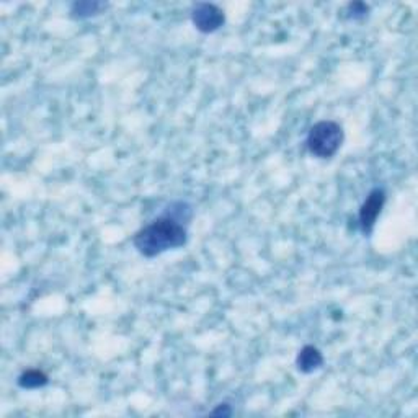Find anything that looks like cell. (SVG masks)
<instances>
[{"label": "cell", "instance_id": "cell-1", "mask_svg": "<svg viewBox=\"0 0 418 418\" xmlns=\"http://www.w3.org/2000/svg\"><path fill=\"white\" fill-rule=\"evenodd\" d=\"M192 215L193 209L188 203H172L165 215L159 216L134 234V247L146 258H154L169 250L185 247L188 242V229L183 222L192 219Z\"/></svg>", "mask_w": 418, "mask_h": 418}, {"label": "cell", "instance_id": "cell-2", "mask_svg": "<svg viewBox=\"0 0 418 418\" xmlns=\"http://www.w3.org/2000/svg\"><path fill=\"white\" fill-rule=\"evenodd\" d=\"M343 139H345V133L340 124L332 119H324L309 129L306 146L317 159H331L342 147Z\"/></svg>", "mask_w": 418, "mask_h": 418}, {"label": "cell", "instance_id": "cell-3", "mask_svg": "<svg viewBox=\"0 0 418 418\" xmlns=\"http://www.w3.org/2000/svg\"><path fill=\"white\" fill-rule=\"evenodd\" d=\"M192 22L198 31L209 35L224 25L226 15L215 3H197L192 8Z\"/></svg>", "mask_w": 418, "mask_h": 418}, {"label": "cell", "instance_id": "cell-4", "mask_svg": "<svg viewBox=\"0 0 418 418\" xmlns=\"http://www.w3.org/2000/svg\"><path fill=\"white\" fill-rule=\"evenodd\" d=\"M385 203V192L383 188H374L371 190L368 197H366L365 203L361 204L360 215H358V222H360L361 231L365 234H369L373 231V227L378 221V217L383 211Z\"/></svg>", "mask_w": 418, "mask_h": 418}, {"label": "cell", "instance_id": "cell-5", "mask_svg": "<svg viewBox=\"0 0 418 418\" xmlns=\"http://www.w3.org/2000/svg\"><path fill=\"white\" fill-rule=\"evenodd\" d=\"M322 365H324L322 353H320L319 348H315L312 345H306L296 358L297 369L304 374L314 373V371L322 368Z\"/></svg>", "mask_w": 418, "mask_h": 418}, {"label": "cell", "instance_id": "cell-6", "mask_svg": "<svg viewBox=\"0 0 418 418\" xmlns=\"http://www.w3.org/2000/svg\"><path fill=\"white\" fill-rule=\"evenodd\" d=\"M103 8H106V3L92 2V0H85V2H74L71 6V17L76 18V20H83V18L99 15Z\"/></svg>", "mask_w": 418, "mask_h": 418}, {"label": "cell", "instance_id": "cell-7", "mask_svg": "<svg viewBox=\"0 0 418 418\" xmlns=\"http://www.w3.org/2000/svg\"><path fill=\"white\" fill-rule=\"evenodd\" d=\"M17 383L22 389H40L49 383V378L40 369H28L18 376Z\"/></svg>", "mask_w": 418, "mask_h": 418}, {"label": "cell", "instance_id": "cell-8", "mask_svg": "<svg viewBox=\"0 0 418 418\" xmlns=\"http://www.w3.org/2000/svg\"><path fill=\"white\" fill-rule=\"evenodd\" d=\"M343 13H345V17L348 18V20L360 22V20H365V18L368 17L369 7L363 2H353V3H348V6L345 7V12Z\"/></svg>", "mask_w": 418, "mask_h": 418}, {"label": "cell", "instance_id": "cell-9", "mask_svg": "<svg viewBox=\"0 0 418 418\" xmlns=\"http://www.w3.org/2000/svg\"><path fill=\"white\" fill-rule=\"evenodd\" d=\"M231 413L232 410L229 408V406H227V403H221V406L212 412V415H231Z\"/></svg>", "mask_w": 418, "mask_h": 418}]
</instances>
